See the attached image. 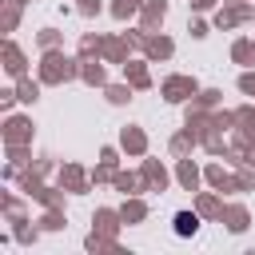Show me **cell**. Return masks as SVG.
I'll use <instances>...</instances> for the list:
<instances>
[{
  "mask_svg": "<svg viewBox=\"0 0 255 255\" xmlns=\"http://www.w3.org/2000/svg\"><path fill=\"white\" fill-rule=\"evenodd\" d=\"M195 231V219L191 215H179V235H191Z\"/></svg>",
  "mask_w": 255,
  "mask_h": 255,
  "instance_id": "cell-1",
  "label": "cell"
}]
</instances>
